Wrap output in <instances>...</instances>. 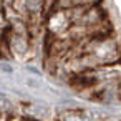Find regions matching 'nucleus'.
<instances>
[{
	"mask_svg": "<svg viewBox=\"0 0 121 121\" xmlns=\"http://www.w3.org/2000/svg\"><path fill=\"white\" fill-rule=\"evenodd\" d=\"M2 4H4V0H0V5H2Z\"/></svg>",
	"mask_w": 121,
	"mask_h": 121,
	"instance_id": "f257e3e1",
	"label": "nucleus"
}]
</instances>
